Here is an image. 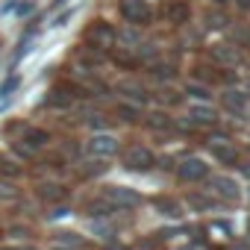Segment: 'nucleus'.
Segmentation results:
<instances>
[{
    "label": "nucleus",
    "instance_id": "nucleus-17",
    "mask_svg": "<svg viewBox=\"0 0 250 250\" xmlns=\"http://www.w3.org/2000/svg\"><path fill=\"white\" fill-rule=\"evenodd\" d=\"M15 197H18L15 186H9V183H3V180H0V200H15Z\"/></svg>",
    "mask_w": 250,
    "mask_h": 250
},
{
    "label": "nucleus",
    "instance_id": "nucleus-2",
    "mask_svg": "<svg viewBox=\"0 0 250 250\" xmlns=\"http://www.w3.org/2000/svg\"><path fill=\"white\" fill-rule=\"evenodd\" d=\"M118 9H121L124 21H130L133 27H145V24H150V18H153V9H150L147 0H121Z\"/></svg>",
    "mask_w": 250,
    "mask_h": 250
},
{
    "label": "nucleus",
    "instance_id": "nucleus-18",
    "mask_svg": "<svg viewBox=\"0 0 250 250\" xmlns=\"http://www.w3.org/2000/svg\"><path fill=\"white\" fill-rule=\"evenodd\" d=\"M118 115H121L124 121H136L139 109H136V106H118Z\"/></svg>",
    "mask_w": 250,
    "mask_h": 250
},
{
    "label": "nucleus",
    "instance_id": "nucleus-20",
    "mask_svg": "<svg viewBox=\"0 0 250 250\" xmlns=\"http://www.w3.org/2000/svg\"><path fill=\"white\" fill-rule=\"evenodd\" d=\"M188 94L197 97V100H209V97H212V94H209L206 88H200V85H188Z\"/></svg>",
    "mask_w": 250,
    "mask_h": 250
},
{
    "label": "nucleus",
    "instance_id": "nucleus-15",
    "mask_svg": "<svg viewBox=\"0 0 250 250\" xmlns=\"http://www.w3.org/2000/svg\"><path fill=\"white\" fill-rule=\"evenodd\" d=\"M156 206H159V212H162V215H168V218H180V206H177L174 200L159 197V200H156Z\"/></svg>",
    "mask_w": 250,
    "mask_h": 250
},
{
    "label": "nucleus",
    "instance_id": "nucleus-7",
    "mask_svg": "<svg viewBox=\"0 0 250 250\" xmlns=\"http://www.w3.org/2000/svg\"><path fill=\"white\" fill-rule=\"evenodd\" d=\"M188 3H183V0H171V3L165 6V18L171 21V24H186L188 21Z\"/></svg>",
    "mask_w": 250,
    "mask_h": 250
},
{
    "label": "nucleus",
    "instance_id": "nucleus-10",
    "mask_svg": "<svg viewBox=\"0 0 250 250\" xmlns=\"http://www.w3.org/2000/svg\"><path fill=\"white\" fill-rule=\"evenodd\" d=\"M39 197L44 203H56V200H65V188L56 183H44V186H39Z\"/></svg>",
    "mask_w": 250,
    "mask_h": 250
},
{
    "label": "nucleus",
    "instance_id": "nucleus-6",
    "mask_svg": "<svg viewBox=\"0 0 250 250\" xmlns=\"http://www.w3.org/2000/svg\"><path fill=\"white\" fill-rule=\"evenodd\" d=\"M88 153L91 156H115L118 153V139H112V136H94L88 142Z\"/></svg>",
    "mask_w": 250,
    "mask_h": 250
},
{
    "label": "nucleus",
    "instance_id": "nucleus-13",
    "mask_svg": "<svg viewBox=\"0 0 250 250\" xmlns=\"http://www.w3.org/2000/svg\"><path fill=\"white\" fill-rule=\"evenodd\" d=\"M147 127H150V130H171V127H174V121H171L168 115H159V112H156V115H150Z\"/></svg>",
    "mask_w": 250,
    "mask_h": 250
},
{
    "label": "nucleus",
    "instance_id": "nucleus-16",
    "mask_svg": "<svg viewBox=\"0 0 250 250\" xmlns=\"http://www.w3.org/2000/svg\"><path fill=\"white\" fill-rule=\"evenodd\" d=\"M191 115H194L197 124H215V112L212 109H194Z\"/></svg>",
    "mask_w": 250,
    "mask_h": 250
},
{
    "label": "nucleus",
    "instance_id": "nucleus-9",
    "mask_svg": "<svg viewBox=\"0 0 250 250\" xmlns=\"http://www.w3.org/2000/svg\"><path fill=\"white\" fill-rule=\"evenodd\" d=\"M118 91L127 97V100H133V103H147V91H145L139 83H121Z\"/></svg>",
    "mask_w": 250,
    "mask_h": 250
},
{
    "label": "nucleus",
    "instance_id": "nucleus-19",
    "mask_svg": "<svg viewBox=\"0 0 250 250\" xmlns=\"http://www.w3.org/2000/svg\"><path fill=\"white\" fill-rule=\"evenodd\" d=\"M215 59H218V62H235V53H232V50L218 47V50H215Z\"/></svg>",
    "mask_w": 250,
    "mask_h": 250
},
{
    "label": "nucleus",
    "instance_id": "nucleus-14",
    "mask_svg": "<svg viewBox=\"0 0 250 250\" xmlns=\"http://www.w3.org/2000/svg\"><path fill=\"white\" fill-rule=\"evenodd\" d=\"M224 103H227V109H244L247 97H244L241 91H227V94H224Z\"/></svg>",
    "mask_w": 250,
    "mask_h": 250
},
{
    "label": "nucleus",
    "instance_id": "nucleus-4",
    "mask_svg": "<svg viewBox=\"0 0 250 250\" xmlns=\"http://www.w3.org/2000/svg\"><path fill=\"white\" fill-rule=\"evenodd\" d=\"M115 36H118V33H115L106 21H94V24L88 27V33H85V42L94 44V47H112Z\"/></svg>",
    "mask_w": 250,
    "mask_h": 250
},
{
    "label": "nucleus",
    "instance_id": "nucleus-23",
    "mask_svg": "<svg viewBox=\"0 0 250 250\" xmlns=\"http://www.w3.org/2000/svg\"><path fill=\"white\" fill-rule=\"evenodd\" d=\"M215 3H227V0H215Z\"/></svg>",
    "mask_w": 250,
    "mask_h": 250
},
{
    "label": "nucleus",
    "instance_id": "nucleus-3",
    "mask_svg": "<svg viewBox=\"0 0 250 250\" xmlns=\"http://www.w3.org/2000/svg\"><path fill=\"white\" fill-rule=\"evenodd\" d=\"M153 162H156L153 153L147 147H142V145H133V147L124 150V165H127L130 171H150Z\"/></svg>",
    "mask_w": 250,
    "mask_h": 250
},
{
    "label": "nucleus",
    "instance_id": "nucleus-12",
    "mask_svg": "<svg viewBox=\"0 0 250 250\" xmlns=\"http://www.w3.org/2000/svg\"><path fill=\"white\" fill-rule=\"evenodd\" d=\"M56 241H59V244H65V247H83V244H85V238H83V235L68 232V229H65V232H56Z\"/></svg>",
    "mask_w": 250,
    "mask_h": 250
},
{
    "label": "nucleus",
    "instance_id": "nucleus-1",
    "mask_svg": "<svg viewBox=\"0 0 250 250\" xmlns=\"http://www.w3.org/2000/svg\"><path fill=\"white\" fill-rule=\"evenodd\" d=\"M103 200L112 206V209H136L142 206V194L127 188V186H109L103 188Z\"/></svg>",
    "mask_w": 250,
    "mask_h": 250
},
{
    "label": "nucleus",
    "instance_id": "nucleus-8",
    "mask_svg": "<svg viewBox=\"0 0 250 250\" xmlns=\"http://www.w3.org/2000/svg\"><path fill=\"white\" fill-rule=\"evenodd\" d=\"M212 186H215V191H218L221 197H227V200H235V197H238V186H235L229 177H212Z\"/></svg>",
    "mask_w": 250,
    "mask_h": 250
},
{
    "label": "nucleus",
    "instance_id": "nucleus-22",
    "mask_svg": "<svg viewBox=\"0 0 250 250\" xmlns=\"http://www.w3.org/2000/svg\"><path fill=\"white\" fill-rule=\"evenodd\" d=\"M238 6L241 9H250V0H238Z\"/></svg>",
    "mask_w": 250,
    "mask_h": 250
},
{
    "label": "nucleus",
    "instance_id": "nucleus-5",
    "mask_svg": "<svg viewBox=\"0 0 250 250\" xmlns=\"http://www.w3.org/2000/svg\"><path fill=\"white\" fill-rule=\"evenodd\" d=\"M177 174H180V180H186V183H197V180H203V177L209 174V168H206L200 159H186V162L177 168Z\"/></svg>",
    "mask_w": 250,
    "mask_h": 250
},
{
    "label": "nucleus",
    "instance_id": "nucleus-11",
    "mask_svg": "<svg viewBox=\"0 0 250 250\" xmlns=\"http://www.w3.org/2000/svg\"><path fill=\"white\" fill-rule=\"evenodd\" d=\"M209 150H212V156H215L218 162H235V150L227 147L224 142H209Z\"/></svg>",
    "mask_w": 250,
    "mask_h": 250
},
{
    "label": "nucleus",
    "instance_id": "nucleus-21",
    "mask_svg": "<svg viewBox=\"0 0 250 250\" xmlns=\"http://www.w3.org/2000/svg\"><path fill=\"white\" fill-rule=\"evenodd\" d=\"M150 74H153V77H159V80H162V77L168 80V77H174V68H168V65H165V68H162V65H156Z\"/></svg>",
    "mask_w": 250,
    "mask_h": 250
}]
</instances>
